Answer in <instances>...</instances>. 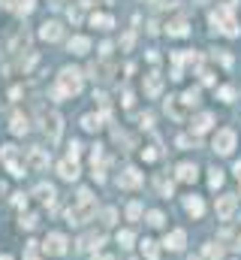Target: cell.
Returning <instances> with one entry per match:
<instances>
[{"mask_svg": "<svg viewBox=\"0 0 241 260\" xmlns=\"http://www.w3.org/2000/svg\"><path fill=\"white\" fill-rule=\"evenodd\" d=\"M81 70H76V67H63L60 76H58V85H55V91H51V97L55 100H63V97H73L81 91Z\"/></svg>", "mask_w": 241, "mask_h": 260, "instance_id": "obj_1", "label": "cell"}, {"mask_svg": "<svg viewBox=\"0 0 241 260\" xmlns=\"http://www.w3.org/2000/svg\"><path fill=\"white\" fill-rule=\"evenodd\" d=\"M91 215H94V194L88 188H81L79 197H76V206H70L66 218H70V224H81V221H88Z\"/></svg>", "mask_w": 241, "mask_h": 260, "instance_id": "obj_2", "label": "cell"}, {"mask_svg": "<svg viewBox=\"0 0 241 260\" xmlns=\"http://www.w3.org/2000/svg\"><path fill=\"white\" fill-rule=\"evenodd\" d=\"M208 22L214 24V30H220V33H226V37H238V22L232 19V3H226V6H220V9H214L211 15H208Z\"/></svg>", "mask_w": 241, "mask_h": 260, "instance_id": "obj_3", "label": "cell"}, {"mask_svg": "<svg viewBox=\"0 0 241 260\" xmlns=\"http://www.w3.org/2000/svg\"><path fill=\"white\" fill-rule=\"evenodd\" d=\"M211 148H214L217 154H232V148H235V130H232V127H220V130L214 133Z\"/></svg>", "mask_w": 241, "mask_h": 260, "instance_id": "obj_4", "label": "cell"}, {"mask_svg": "<svg viewBox=\"0 0 241 260\" xmlns=\"http://www.w3.org/2000/svg\"><path fill=\"white\" fill-rule=\"evenodd\" d=\"M42 130H45V136H48L51 142H58L60 140V130H63V118L58 112H45L42 115Z\"/></svg>", "mask_w": 241, "mask_h": 260, "instance_id": "obj_5", "label": "cell"}, {"mask_svg": "<svg viewBox=\"0 0 241 260\" xmlns=\"http://www.w3.org/2000/svg\"><path fill=\"white\" fill-rule=\"evenodd\" d=\"M0 158H3V164L9 166V172L15 179L24 176V166L19 164V148H15V145H3V148H0Z\"/></svg>", "mask_w": 241, "mask_h": 260, "instance_id": "obj_6", "label": "cell"}, {"mask_svg": "<svg viewBox=\"0 0 241 260\" xmlns=\"http://www.w3.org/2000/svg\"><path fill=\"white\" fill-rule=\"evenodd\" d=\"M235 197L232 194H223V197H217V203H214V209H217V218L220 221H229L232 218V212H235Z\"/></svg>", "mask_w": 241, "mask_h": 260, "instance_id": "obj_7", "label": "cell"}, {"mask_svg": "<svg viewBox=\"0 0 241 260\" xmlns=\"http://www.w3.org/2000/svg\"><path fill=\"white\" fill-rule=\"evenodd\" d=\"M220 242L229 245V248H235V251H241V230L235 227V224H226V227L220 230Z\"/></svg>", "mask_w": 241, "mask_h": 260, "instance_id": "obj_8", "label": "cell"}, {"mask_svg": "<svg viewBox=\"0 0 241 260\" xmlns=\"http://www.w3.org/2000/svg\"><path fill=\"white\" fill-rule=\"evenodd\" d=\"M40 37H42L45 43H58V40H63V27H60V22H45V24L40 27Z\"/></svg>", "mask_w": 241, "mask_h": 260, "instance_id": "obj_9", "label": "cell"}, {"mask_svg": "<svg viewBox=\"0 0 241 260\" xmlns=\"http://www.w3.org/2000/svg\"><path fill=\"white\" fill-rule=\"evenodd\" d=\"M42 248H45L48 254H63V251H66V236H63V233H48Z\"/></svg>", "mask_w": 241, "mask_h": 260, "instance_id": "obj_10", "label": "cell"}, {"mask_svg": "<svg viewBox=\"0 0 241 260\" xmlns=\"http://www.w3.org/2000/svg\"><path fill=\"white\" fill-rule=\"evenodd\" d=\"M118 185H120V188H127V190L139 188V185H142V172L130 166V169H124V172H120V176H118Z\"/></svg>", "mask_w": 241, "mask_h": 260, "instance_id": "obj_11", "label": "cell"}, {"mask_svg": "<svg viewBox=\"0 0 241 260\" xmlns=\"http://www.w3.org/2000/svg\"><path fill=\"white\" fill-rule=\"evenodd\" d=\"M27 166L30 169H45L48 166V151L45 148H30L27 151Z\"/></svg>", "mask_w": 241, "mask_h": 260, "instance_id": "obj_12", "label": "cell"}, {"mask_svg": "<svg viewBox=\"0 0 241 260\" xmlns=\"http://www.w3.org/2000/svg\"><path fill=\"white\" fill-rule=\"evenodd\" d=\"M175 176H178V182H184V185H193L196 176H199V169H196V164H178Z\"/></svg>", "mask_w": 241, "mask_h": 260, "instance_id": "obj_13", "label": "cell"}, {"mask_svg": "<svg viewBox=\"0 0 241 260\" xmlns=\"http://www.w3.org/2000/svg\"><path fill=\"white\" fill-rule=\"evenodd\" d=\"M58 172H60V179L76 182V179H79V164H76L73 158H66V161H60V164H58Z\"/></svg>", "mask_w": 241, "mask_h": 260, "instance_id": "obj_14", "label": "cell"}, {"mask_svg": "<svg viewBox=\"0 0 241 260\" xmlns=\"http://www.w3.org/2000/svg\"><path fill=\"white\" fill-rule=\"evenodd\" d=\"M184 106H187V103L181 97H169L166 100V115H172L175 121H184Z\"/></svg>", "mask_w": 241, "mask_h": 260, "instance_id": "obj_15", "label": "cell"}, {"mask_svg": "<svg viewBox=\"0 0 241 260\" xmlns=\"http://www.w3.org/2000/svg\"><path fill=\"white\" fill-rule=\"evenodd\" d=\"M163 91V79H160V73H148L145 76V94L148 97H157Z\"/></svg>", "mask_w": 241, "mask_h": 260, "instance_id": "obj_16", "label": "cell"}, {"mask_svg": "<svg viewBox=\"0 0 241 260\" xmlns=\"http://www.w3.org/2000/svg\"><path fill=\"white\" fill-rule=\"evenodd\" d=\"M9 130H12L15 136H24V133L30 130V121H27V115H24V112H15V115H12V124H9Z\"/></svg>", "mask_w": 241, "mask_h": 260, "instance_id": "obj_17", "label": "cell"}, {"mask_svg": "<svg viewBox=\"0 0 241 260\" xmlns=\"http://www.w3.org/2000/svg\"><path fill=\"white\" fill-rule=\"evenodd\" d=\"M102 239H106L102 233H88V236H81V239H79V248H81V251H94V248L102 245Z\"/></svg>", "mask_w": 241, "mask_h": 260, "instance_id": "obj_18", "label": "cell"}, {"mask_svg": "<svg viewBox=\"0 0 241 260\" xmlns=\"http://www.w3.org/2000/svg\"><path fill=\"white\" fill-rule=\"evenodd\" d=\"M184 242H187V233H184V230H172V233L166 236V248L181 251V248H184Z\"/></svg>", "mask_w": 241, "mask_h": 260, "instance_id": "obj_19", "label": "cell"}, {"mask_svg": "<svg viewBox=\"0 0 241 260\" xmlns=\"http://www.w3.org/2000/svg\"><path fill=\"white\" fill-rule=\"evenodd\" d=\"M70 51H73V55H88V51H91V40L88 37H73L70 40Z\"/></svg>", "mask_w": 241, "mask_h": 260, "instance_id": "obj_20", "label": "cell"}, {"mask_svg": "<svg viewBox=\"0 0 241 260\" xmlns=\"http://www.w3.org/2000/svg\"><path fill=\"white\" fill-rule=\"evenodd\" d=\"M27 43H30V33H27V30H19V33L12 37V43H9V51H15V55H19L21 48H27Z\"/></svg>", "mask_w": 241, "mask_h": 260, "instance_id": "obj_21", "label": "cell"}, {"mask_svg": "<svg viewBox=\"0 0 241 260\" xmlns=\"http://www.w3.org/2000/svg\"><path fill=\"white\" fill-rule=\"evenodd\" d=\"M91 24L100 27V30H109V27H115V19H112V15H106V12H94L91 15Z\"/></svg>", "mask_w": 241, "mask_h": 260, "instance_id": "obj_22", "label": "cell"}, {"mask_svg": "<svg viewBox=\"0 0 241 260\" xmlns=\"http://www.w3.org/2000/svg\"><path fill=\"white\" fill-rule=\"evenodd\" d=\"M166 30H169V37H187V33H190V27H187V22H184V19L169 22V24H166Z\"/></svg>", "mask_w": 241, "mask_h": 260, "instance_id": "obj_23", "label": "cell"}, {"mask_svg": "<svg viewBox=\"0 0 241 260\" xmlns=\"http://www.w3.org/2000/svg\"><path fill=\"white\" fill-rule=\"evenodd\" d=\"M211 124H214V115H211V112H202V115L193 121L190 127H193V133H205V130H208Z\"/></svg>", "mask_w": 241, "mask_h": 260, "instance_id": "obj_24", "label": "cell"}, {"mask_svg": "<svg viewBox=\"0 0 241 260\" xmlns=\"http://www.w3.org/2000/svg\"><path fill=\"white\" fill-rule=\"evenodd\" d=\"M184 209L190 212L193 218H202V212H205V203H202L199 197H187V203H184Z\"/></svg>", "mask_w": 241, "mask_h": 260, "instance_id": "obj_25", "label": "cell"}, {"mask_svg": "<svg viewBox=\"0 0 241 260\" xmlns=\"http://www.w3.org/2000/svg\"><path fill=\"white\" fill-rule=\"evenodd\" d=\"M33 194H37V200H42V203H55V188L51 185H40Z\"/></svg>", "mask_w": 241, "mask_h": 260, "instance_id": "obj_26", "label": "cell"}, {"mask_svg": "<svg viewBox=\"0 0 241 260\" xmlns=\"http://www.w3.org/2000/svg\"><path fill=\"white\" fill-rule=\"evenodd\" d=\"M94 79H109L112 76V64H91Z\"/></svg>", "mask_w": 241, "mask_h": 260, "instance_id": "obj_27", "label": "cell"}, {"mask_svg": "<svg viewBox=\"0 0 241 260\" xmlns=\"http://www.w3.org/2000/svg\"><path fill=\"white\" fill-rule=\"evenodd\" d=\"M157 190L163 197H172V190H175V185H172V179H166V176H157Z\"/></svg>", "mask_w": 241, "mask_h": 260, "instance_id": "obj_28", "label": "cell"}, {"mask_svg": "<svg viewBox=\"0 0 241 260\" xmlns=\"http://www.w3.org/2000/svg\"><path fill=\"white\" fill-rule=\"evenodd\" d=\"M81 127H84V130H91V133L100 130V127H102V124H100V115H84V118H81Z\"/></svg>", "mask_w": 241, "mask_h": 260, "instance_id": "obj_29", "label": "cell"}, {"mask_svg": "<svg viewBox=\"0 0 241 260\" xmlns=\"http://www.w3.org/2000/svg\"><path fill=\"white\" fill-rule=\"evenodd\" d=\"M142 251H145L148 260H157V242H154V239H145V242H142Z\"/></svg>", "mask_w": 241, "mask_h": 260, "instance_id": "obj_30", "label": "cell"}, {"mask_svg": "<svg viewBox=\"0 0 241 260\" xmlns=\"http://www.w3.org/2000/svg\"><path fill=\"white\" fill-rule=\"evenodd\" d=\"M127 218H130V221H139V218H142V203H130V206H127Z\"/></svg>", "mask_w": 241, "mask_h": 260, "instance_id": "obj_31", "label": "cell"}, {"mask_svg": "<svg viewBox=\"0 0 241 260\" xmlns=\"http://www.w3.org/2000/svg\"><path fill=\"white\" fill-rule=\"evenodd\" d=\"M133 239H136V236H133V230H120V233H118L120 248H130V245H133Z\"/></svg>", "mask_w": 241, "mask_h": 260, "instance_id": "obj_32", "label": "cell"}, {"mask_svg": "<svg viewBox=\"0 0 241 260\" xmlns=\"http://www.w3.org/2000/svg\"><path fill=\"white\" fill-rule=\"evenodd\" d=\"M208 172H211V176H208L211 188H220V185H223V169H217V166H214V169H208Z\"/></svg>", "mask_w": 241, "mask_h": 260, "instance_id": "obj_33", "label": "cell"}, {"mask_svg": "<svg viewBox=\"0 0 241 260\" xmlns=\"http://www.w3.org/2000/svg\"><path fill=\"white\" fill-rule=\"evenodd\" d=\"M184 103H187V106H196V103H199V91L196 88H190V91H184V97H181Z\"/></svg>", "mask_w": 241, "mask_h": 260, "instance_id": "obj_34", "label": "cell"}, {"mask_svg": "<svg viewBox=\"0 0 241 260\" xmlns=\"http://www.w3.org/2000/svg\"><path fill=\"white\" fill-rule=\"evenodd\" d=\"M205 257H208V260H220V245L208 242V245H205Z\"/></svg>", "mask_w": 241, "mask_h": 260, "instance_id": "obj_35", "label": "cell"}, {"mask_svg": "<svg viewBox=\"0 0 241 260\" xmlns=\"http://www.w3.org/2000/svg\"><path fill=\"white\" fill-rule=\"evenodd\" d=\"M148 224L151 227H163V212H148Z\"/></svg>", "mask_w": 241, "mask_h": 260, "instance_id": "obj_36", "label": "cell"}, {"mask_svg": "<svg viewBox=\"0 0 241 260\" xmlns=\"http://www.w3.org/2000/svg\"><path fill=\"white\" fill-rule=\"evenodd\" d=\"M24 260H40V251H37V242H27V254Z\"/></svg>", "mask_w": 241, "mask_h": 260, "instance_id": "obj_37", "label": "cell"}, {"mask_svg": "<svg viewBox=\"0 0 241 260\" xmlns=\"http://www.w3.org/2000/svg\"><path fill=\"white\" fill-rule=\"evenodd\" d=\"M232 97H235V91L229 88V85H223V88H220V100L223 103H232Z\"/></svg>", "mask_w": 241, "mask_h": 260, "instance_id": "obj_38", "label": "cell"}, {"mask_svg": "<svg viewBox=\"0 0 241 260\" xmlns=\"http://www.w3.org/2000/svg\"><path fill=\"white\" fill-rule=\"evenodd\" d=\"M21 227L33 230V227H37V215H21Z\"/></svg>", "mask_w": 241, "mask_h": 260, "instance_id": "obj_39", "label": "cell"}, {"mask_svg": "<svg viewBox=\"0 0 241 260\" xmlns=\"http://www.w3.org/2000/svg\"><path fill=\"white\" fill-rule=\"evenodd\" d=\"M142 154H145V161H157V158H160V148H157V145H151V148L142 151Z\"/></svg>", "mask_w": 241, "mask_h": 260, "instance_id": "obj_40", "label": "cell"}, {"mask_svg": "<svg viewBox=\"0 0 241 260\" xmlns=\"http://www.w3.org/2000/svg\"><path fill=\"white\" fill-rule=\"evenodd\" d=\"M81 15H84V12H81V6H73V9H70V22H73V24H79V22H81Z\"/></svg>", "mask_w": 241, "mask_h": 260, "instance_id": "obj_41", "label": "cell"}, {"mask_svg": "<svg viewBox=\"0 0 241 260\" xmlns=\"http://www.w3.org/2000/svg\"><path fill=\"white\" fill-rule=\"evenodd\" d=\"M115 218H118L115 209H106V212H102V221H106V224H115Z\"/></svg>", "mask_w": 241, "mask_h": 260, "instance_id": "obj_42", "label": "cell"}, {"mask_svg": "<svg viewBox=\"0 0 241 260\" xmlns=\"http://www.w3.org/2000/svg\"><path fill=\"white\" fill-rule=\"evenodd\" d=\"M130 46H133V30H130V33H124V40H120V48H124V51H127Z\"/></svg>", "mask_w": 241, "mask_h": 260, "instance_id": "obj_43", "label": "cell"}, {"mask_svg": "<svg viewBox=\"0 0 241 260\" xmlns=\"http://www.w3.org/2000/svg\"><path fill=\"white\" fill-rule=\"evenodd\" d=\"M79 151H81V145H79V142L73 140V142H70V158H73V161L79 158Z\"/></svg>", "mask_w": 241, "mask_h": 260, "instance_id": "obj_44", "label": "cell"}, {"mask_svg": "<svg viewBox=\"0 0 241 260\" xmlns=\"http://www.w3.org/2000/svg\"><path fill=\"white\" fill-rule=\"evenodd\" d=\"M202 82H205V85H214V73H211V70H202Z\"/></svg>", "mask_w": 241, "mask_h": 260, "instance_id": "obj_45", "label": "cell"}, {"mask_svg": "<svg viewBox=\"0 0 241 260\" xmlns=\"http://www.w3.org/2000/svg\"><path fill=\"white\" fill-rule=\"evenodd\" d=\"M100 55L109 58V55H112V43H102V46H100Z\"/></svg>", "mask_w": 241, "mask_h": 260, "instance_id": "obj_46", "label": "cell"}, {"mask_svg": "<svg viewBox=\"0 0 241 260\" xmlns=\"http://www.w3.org/2000/svg\"><path fill=\"white\" fill-rule=\"evenodd\" d=\"M33 9V0H21V6H19V12H30Z\"/></svg>", "mask_w": 241, "mask_h": 260, "instance_id": "obj_47", "label": "cell"}, {"mask_svg": "<svg viewBox=\"0 0 241 260\" xmlns=\"http://www.w3.org/2000/svg\"><path fill=\"white\" fill-rule=\"evenodd\" d=\"M235 176H238V182H241V161L235 164Z\"/></svg>", "mask_w": 241, "mask_h": 260, "instance_id": "obj_48", "label": "cell"}, {"mask_svg": "<svg viewBox=\"0 0 241 260\" xmlns=\"http://www.w3.org/2000/svg\"><path fill=\"white\" fill-rule=\"evenodd\" d=\"M0 260H12V257H9V254H0Z\"/></svg>", "mask_w": 241, "mask_h": 260, "instance_id": "obj_49", "label": "cell"}, {"mask_svg": "<svg viewBox=\"0 0 241 260\" xmlns=\"http://www.w3.org/2000/svg\"><path fill=\"white\" fill-rule=\"evenodd\" d=\"M94 3H112V0H94Z\"/></svg>", "mask_w": 241, "mask_h": 260, "instance_id": "obj_50", "label": "cell"}, {"mask_svg": "<svg viewBox=\"0 0 241 260\" xmlns=\"http://www.w3.org/2000/svg\"><path fill=\"white\" fill-rule=\"evenodd\" d=\"M55 3H58V6H60V3H66V0H55Z\"/></svg>", "mask_w": 241, "mask_h": 260, "instance_id": "obj_51", "label": "cell"}, {"mask_svg": "<svg viewBox=\"0 0 241 260\" xmlns=\"http://www.w3.org/2000/svg\"><path fill=\"white\" fill-rule=\"evenodd\" d=\"M94 260H109V257H94Z\"/></svg>", "mask_w": 241, "mask_h": 260, "instance_id": "obj_52", "label": "cell"}, {"mask_svg": "<svg viewBox=\"0 0 241 260\" xmlns=\"http://www.w3.org/2000/svg\"><path fill=\"white\" fill-rule=\"evenodd\" d=\"M145 3H157V0H145Z\"/></svg>", "mask_w": 241, "mask_h": 260, "instance_id": "obj_53", "label": "cell"}]
</instances>
